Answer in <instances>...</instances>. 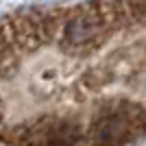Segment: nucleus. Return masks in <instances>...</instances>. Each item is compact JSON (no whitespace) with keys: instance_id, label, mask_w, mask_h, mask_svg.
Returning <instances> with one entry per match:
<instances>
[{"instance_id":"obj_1","label":"nucleus","mask_w":146,"mask_h":146,"mask_svg":"<svg viewBox=\"0 0 146 146\" xmlns=\"http://www.w3.org/2000/svg\"><path fill=\"white\" fill-rule=\"evenodd\" d=\"M111 26L107 24V20L103 18V13L98 9L96 0L87 2L85 7H81L63 22L61 29V44L66 50L72 52H83L87 46H94L103 39Z\"/></svg>"}]
</instances>
